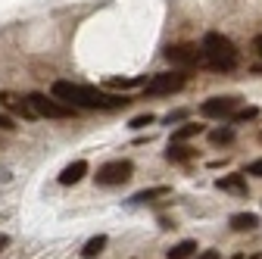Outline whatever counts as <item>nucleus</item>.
Instances as JSON below:
<instances>
[{
	"label": "nucleus",
	"mask_w": 262,
	"mask_h": 259,
	"mask_svg": "<svg viewBox=\"0 0 262 259\" xmlns=\"http://www.w3.org/2000/svg\"><path fill=\"white\" fill-rule=\"evenodd\" d=\"M147 125H153V116L150 113H144V116H135L128 122V128H135V132H141V128H147Z\"/></svg>",
	"instance_id": "obj_19"
},
{
	"label": "nucleus",
	"mask_w": 262,
	"mask_h": 259,
	"mask_svg": "<svg viewBox=\"0 0 262 259\" xmlns=\"http://www.w3.org/2000/svg\"><path fill=\"white\" fill-rule=\"evenodd\" d=\"M166 159H169V163H187V159H193V150H190V147H184V144H175V141H169Z\"/></svg>",
	"instance_id": "obj_12"
},
{
	"label": "nucleus",
	"mask_w": 262,
	"mask_h": 259,
	"mask_svg": "<svg viewBox=\"0 0 262 259\" xmlns=\"http://www.w3.org/2000/svg\"><path fill=\"white\" fill-rule=\"evenodd\" d=\"M0 110H7L13 116H22V119H35V106L28 103V97H19L13 91H0Z\"/></svg>",
	"instance_id": "obj_8"
},
{
	"label": "nucleus",
	"mask_w": 262,
	"mask_h": 259,
	"mask_svg": "<svg viewBox=\"0 0 262 259\" xmlns=\"http://www.w3.org/2000/svg\"><path fill=\"white\" fill-rule=\"evenodd\" d=\"M203 56L209 62V69H215V72H231L237 66V59H241L234 41L219 35V31H209V35L203 38Z\"/></svg>",
	"instance_id": "obj_2"
},
{
	"label": "nucleus",
	"mask_w": 262,
	"mask_h": 259,
	"mask_svg": "<svg viewBox=\"0 0 262 259\" xmlns=\"http://www.w3.org/2000/svg\"><path fill=\"white\" fill-rule=\"evenodd\" d=\"M138 84H147V78H113L110 88H138Z\"/></svg>",
	"instance_id": "obj_18"
},
{
	"label": "nucleus",
	"mask_w": 262,
	"mask_h": 259,
	"mask_svg": "<svg viewBox=\"0 0 262 259\" xmlns=\"http://www.w3.org/2000/svg\"><path fill=\"white\" fill-rule=\"evenodd\" d=\"M231 228L234 231H256L259 228V215L256 212H234L231 215Z\"/></svg>",
	"instance_id": "obj_11"
},
{
	"label": "nucleus",
	"mask_w": 262,
	"mask_h": 259,
	"mask_svg": "<svg viewBox=\"0 0 262 259\" xmlns=\"http://www.w3.org/2000/svg\"><path fill=\"white\" fill-rule=\"evenodd\" d=\"M131 172H135V166L128 163V159H113V163H103L100 169H97V184L100 187H116V184H125L131 178Z\"/></svg>",
	"instance_id": "obj_4"
},
{
	"label": "nucleus",
	"mask_w": 262,
	"mask_h": 259,
	"mask_svg": "<svg viewBox=\"0 0 262 259\" xmlns=\"http://www.w3.org/2000/svg\"><path fill=\"white\" fill-rule=\"evenodd\" d=\"M103 247H106V234H97V238H91V241L81 247V256H84V259H97V256L103 253Z\"/></svg>",
	"instance_id": "obj_15"
},
{
	"label": "nucleus",
	"mask_w": 262,
	"mask_h": 259,
	"mask_svg": "<svg viewBox=\"0 0 262 259\" xmlns=\"http://www.w3.org/2000/svg\"><path fill=\"white\" fill-rule=\"evenodd\" d=\"M196 253V241H181L169 250V259H190Z\"/></svg>",
	"instance_id": "obj_16"
},
{
	"label": "nucleus",
	"mask_w": 262,
	"mask_h": 259,
	"mask_svg": "<svg viewBox=\"0 0 262 259\" xmlns=\"http://www.w3.org/2000/svg\"><path fill=\"white\" fill-rule=\"evenodd\" d=\"M259 116V110L256 106H247V110H237L234 113V122H247V119H256Z\"/></svg>",
	"instance_id": "obj_21"
},
{
	"label": "nucleus",
	"mask_w": 262,
	"mask_h": 259,
	"mask_svg": "<svg viewBox=\"0 0 262 259\" xmlns=\"http://www.w3.org/2000/svg\"><path fill=\"white\" fill-rule=\"evenodd\" d=\"M184 116H187V113H184V110H175V113H169V116H166V122H169V125H172V122H181V119H184Z\"/></svg>",
	"instance_id": "obj_23"
},
{
	"label": "nucleus",
	"mask_w": 262,
	"mask_h": 259,
	"mask_svg": "<svg viewBox=\"0 0 262 259\" xmlns=\"http://www.w3.org/2000/svg\"><path fill=\"white\" fill-rule=\"evenodd\" d=\"M169 193H172V190H169L166 184H156V187H144V190H138L131 200H135V203H156V200H162V197H169Z\"/></svg>",
	"instance_id": "obj_10"
},
{
	"label": "nucleus",
	"mask_w": 262,
	"mask_h": 259,
	"mask_svg": "<svg viewBox=\"0 0 262 259\" xmlns=\"http://www.w3.org/2000/svg\"><path fill=\"white\" fill-rule=\"evenodd\" d=\"M231 259H244V256H231Z\"/></svg>",
	"instance_id": "obj_27"
},
{
	"label": "nucleus",
	"mask_w": 262,
	"mask_h": 259,
	"mask_svg": "<svg viewBox=\"0 0 262 259\" xmlns=\"http://www.w3.org/2000/svg\"><path fill=\"white\" fill-rule=\"evenodd\" d=\"M196 259H219V250H206V253H200Z\"/></svg>",
	"instance_id": "obj_24"
},
{
	"label": "nucleus",
	"mask_w": 262,
	"mask_h": 259,
	"mask_svg": "<svg viewBox=\"0 0 262 259\" xmlns=\"http://www.w3.org/2000/svg\"><path fill=\"white\" fill-rule=\"evenodd\" d=\"M0 132H16V122L10 119L7 110H0Z\"/></svg>",
	"instance_id": "obj_20"
},
{
	"label": "nucleus",
	"mask_w": 262,
	"mask_h": 259,
	"mask_svg": "<svg viewBox=\"0 0 262 259\" xmlns=\"http://www.w3.org/2000/svg\"><path fill=\"white\" fill-rule=\"evenodd\" d=\"M7 247H10V238H7V234H0V253H4Z\"/></svg>",
	"instance_id": "obj_26"
},
{
	"label": "nucleus",
	"mask_w": 262,
	"mask_h": 259,
	"mask_svg": "<svg viewBox=\"0 0 262 259\" xmlns=\"http://www.w3.org/2000/svg\"><path fill=\"white\" fill-rule=\"evenodd\" d=\"M50 94L56 97V100L75 106V110H122V106L131 103L125 94H110V91L75 84V81H53Z\"/></svg>",
	"instance_id": "obj_1"
},
{
	"label": "nucleus",
	"mask_w": 262,
	"mask_h": 259,
	"mask_svg": "<svg viewBox=\"0 0 262 259\" xmlns=\"http://www.w3.org/2000/svg\"><path fill=\"white\" fill-rule=\"evenodd\" d=\"M209 141L212 144H231L234 141V128H215V132H209Z\"/></svg>",
	"instance_id": "obj_17"
},
{
	"label": "nucleus",
	"mask_w": 262,
	"mask_h": 259,
	"mask_svg": "<svg viewBox=\"0 0 262 259\" xmlns=\"http://www.w3.org/2000/svg\"><path fill=\"white\" fill-rule=\"evenodd\" d=\"M219 190H231V193H247V181L244 175H228V178H219Z\"/></svg>",
	"instance_id": "obj_14"
},
{
	"label": "nucleus",
	"mask_w": 262,
	"mask_h": 259,
	"mask_svg": "<svg viewBox=\"0 0 262 259\" xmlns=\"http://www.w3.org/2000/svg\"><path fill=\"white\" fill-rule=\"evenodd\" d=\"M247 175H253V178H262V159H256V163H250V166H247Z\"/></svg>",
	"instance_id": "obj_22"
},
{
	"label": "nucleus",
	"mask_w": 262,
	"mask_h": 259,
	"mask_svg": "<svg viewBox=\"0 0 262 259\" xmlns=\"http://www.w3.org/2000/svg\"><path fill=\"white\" fill-rule=\"evenodd\" d=\"M166 59L178 69H187V66H200L206 56H203V47L196 50V44H172L166 50Z\"/></svg>",
	"instance_id": "obj_5"
},
{
	"label": "nucleus",
	"mask_w": 262,
	"mask_h": 259,
	"mask_svg": "<svg viewBox=\"0 0 262 259\" xmlns=\"http://www.w3.org/2000/svg\"><path fill=\"white\" fill-rule=\"evenodd\" d=\"M237 103H241V97H231V94H225V97H209V100H203L200 113L206 119H225V116H234L237 113Z\"/></svg>",
	"instance_id": "obj_7"
},
{
	"label": "nucleus",
	"mask_w": 262,
	"mask_h": 259,
	"mask_svg": "<svg viewBox=\"0 0 262 259\" xmlns=\"http://www.w3.org/2000/svg\"><path fill=\"white\" fill-rule=\"evenodd\" d=\"M253 50L262 56V35H256V38H253Z\"/></svg>",
	"instance_id": "obj_25"
},
{
	"label": "nucleus",
	"mask_w": 262,
	"mask_h": 259,
	"mask_svg": "<svg viewBox=\"0 0 262 259\" xmlns=\"http://www.w3.org/2000/svg\"><path fill=\"white\" fill-rule=\"evenodd\" d=\"M184 72H162V75H153L147 84H144V91L150 94V97H159V94H175V91H181L184 88Z\"/></svg>",
	"instance_id": "obj_6"
},
{
	"label": "nucleus",
	"mask_w": 262,
	"mask_h": 259,
	"mask_svg": "<svg viewBox=\"0 0 262 259\" xmlns=\"http://www.w3.org/2000/svg\"><path fill=\"white\" fill-rule=\"evenodd\" d=\"M84 175H88V163L84 159H75V163H69L59 172V184H78Z\"/></svg>",
	"instance_id": "obj_9"
},
{
	"label": "nucleus",
	"mask_w": 262,
	"mask_h": 259,
	"mask_svg": "<svg viewBox=\"0 0 262 259\" xmlns=\"http://www.w3.org/2000/svg\"><path fill=\"white\" fill-rule=\"evenodd\" d=\"M200 132H203V125H196V122H184L181 128H175V132H172V141H175V144H184L187 138H196Z\"/></svg>",
	"instance_id": "obj_13"
},
{
	"label": "nucleus",
	"mask_w": 262,
	"mask_h": 259,
	"mask_svg": "<svg viewBox=\"0 0 262 259\" xmlns=\"http://www.w3.org/2000/svg\"><path fill=\"white\" fill-rule=\"evenodd\" d=\"M28 103L35 106V113L38 116H47V119H69V116H75V106H69V103H62V100H56V97L50 94H28Z\"/></svg>",
	"instance_id": "obj_3"
}]
</instances>
